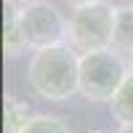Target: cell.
Masks as SVG:
<instances>
[{
	"mask_svg": "<svg viewBox=\"0 0 133 133\" xmlns=\"http://www.w3.org/2000/svg\"><path fill=\"white\" fill-rule=\"evenodd\" d=\"M29 88L45 101H66L80 93V53L69 43L40 48L27 64Z\"/></svg>",
	"mask_w": 133,
	"mask_h": 133,
	"instance_id": "cell-1",
	"label": "cell"
},
{
	"mask_svg": "<svg viewBox=\"0 0 133 133\" xmlns=\"http://www.w3.org/2000/svg\"><path fill=\"white\" fill-rule=\"evenodd\" d=\"M130 66L115 48L80 56V96L93 104H109L123 88Z\"/></svg>",
	"mask_w": 133,
	"mask_h": 133,
	"instance_id": "cell-2",
	"label": "cell"
},
{
	"mask_svg": "<svg viewBox=\"0 0 133 133\" xmlns=\"http://www.w3.org/2000/svg\"><path fill=\"white\" fill-rule=\"evenodd\" d=\"M115 14H117V8L109 5L107 0L75 8L72 16H69V40L66 43H69L80 56L112 48Z\"/></svg>",
	"mask_w": 133,
	"mask_h": 133,
	"instance_id": "cell-3",
	"label": "cell"
},
{
	"mask_svg": "<svg viewBox=\"0 0 133 133\" xmlns=\"http://www.w3.org/2000/svg\"><path fill=\"white\" fill-rule=\"evenodd\" d=\"M19 21H21L29 48H35V51L64 45L69 40V21L48 0H35V3L19 8Z\"/></svg>",
	"mask_w": 133,
	"mask_h": 133,
	"instance_id": "cell-4",
	"label": "cell"
},
{
	"mask_svg": "<svg viewBox=\"0 0 133 133\" xmlns=\"http://www.w3.org/2000/svg\"><path fill=\"white\" fill-rule=\"evenodd\" d=\"M3 45H5V56H8V59H16L24 48H29V43H27V37H24V29H21V21H19V8H14V5L5 8Z\"/></svg>",
	"mask_w": 133,
	"mask_h": 133,
	"instance_id": "cell-5",
	"label": "cell"
},
{
	"mask_svg": "<svg viewBox=\"0 0 133 133\" xmlns=\"http://www.w3.org/2000/svg\"><path fill=\"white\" fill-rule=\"evenodd\" d=\"M112 48L117 53H133V5H120L115 14V35Z\"/></svg>",
	"mask_w": 133,
	"mask_h": 133,
	"instance_id": "cell-6",
	"label": "cell"
},
{
	"mask_svg": "<svg viewBox=\"0 0 133 133\" xmlns=\"http://www.w3.org/2000/svg\"><path fill=\"white\" fill-rule=\"evenodd\" d=\"M109 109H112V117L120 125H133V75L125 77L123 88L109 101Z\"/></svg>",
	"mask_w": 133,
	"mask_h": 133,
	"instance_id": "cell-7",
	"label": "cell"
},
{
	"mask_svg": "<svg viewBox=\"0 0 133 133\" xmlns=\"http://www.w3.org/2000/svg\"><path fill=\"white\" fill-rule=\"evenodd\" d=\"M35 115H29V104L16 98L14 93L5 96V133H19Z\"/></svg>",
	"mask_w": 133,
	"mask_h": 133,
	"instance_id": "cell-8",
	"label": "cell"
},
{
	"mask_svg": "<svg viewBox=\"0 0 133 133\" xmlns=\"http://www.w3.org/2000/svg\"><path fill=\"white\" fill-rule=\"evenodd\" d=\"M19 133H72V130L56 115H35Z\"/></svg>",
	"mask_w": 133,
	"mask_h": 133,
	"instance_id": "cell-9",
	"label": "cell"
},
{
	"mask_svg": "<svg viewBox=\"0 0 133 133\" xmlns=\"http://www.w3.org/2000/svg\"><path fill=\"white\" fill-rule=\"evenodd\" d=\"M66 5H72V8H83V5H91V3H98V0H64Z\"/></svg>",
	"mask_w": 133,
	"mask_h": 133,
	"instance_id": "cell-10",
	"label": "cell"
},
{
	"mask_svg": "<svg viewBox=\"0 0 133 133\" xmlns=\"http://www.w3.org/2000/svg\"><path fill=\"white\" fill-rule=\"evenodd\" d=\"M8 5H14V8H24V5H29V3H35V0H5Z\"/></svg>",
	"mask_w": 133,
	"mask_h": 133,
	"instance_id": "cell-11",
	"label": "cell"
},
{
	"mask_svg": "<svg viewBox=\"0 0 133 133\" xmlns=\"http://www.w3.org/2000/svg\"><path fill=\"white\" fill-rule=\"evenodd\" d=\"M117 133H133V125H120Z\"/></svg>",
	"mask_w": 133,
	"mask_h": 133,
	"instance_id": "cell-12",
	"label": "cell"
},
{
	"mask_svg": "<svg viewBox=\"0 0 133 133\" xmlns=\"http://www.w3.org/2000/svg\"><path fill=\"white\" fill-rule=\"evenodd\" d=\"M128 66H130V75H133V53L128 56Z\"/></svg>",
	"mask_w": 133,
	"mask_h": 133,
	"instance_id": "cell-13",
	"label": "cell"
},
{
	"mask_svg": "<svg viewBox=\"0 0 133 133\" xmlns=\"http://www.w3.org/2000/svg\"><path fill=\"white\" fill-rule=\"evenodd\" d=\"M85 133H107V130H98V128H96V130H85Z\"/></svg>",
	"mask_w": 133,
	"mask_h": 133,
	"instance_id": "cell-14",
	"label": "cell"
},
{
	"mask_svg": "<svg viewBox=\"0 0 133 133\" xmlns=\"http://www.w3.org/2000/svg\"><path fill=\"white\" fill-rule=\"evenodd\" d=\"M128 3H130V5H133V0H128Z\"/></svg>",
	"mask_w": 133,
	"mask_h": 133,
	"instance_id": "cell-15",
	"label": "cell"
}]
</instances>
